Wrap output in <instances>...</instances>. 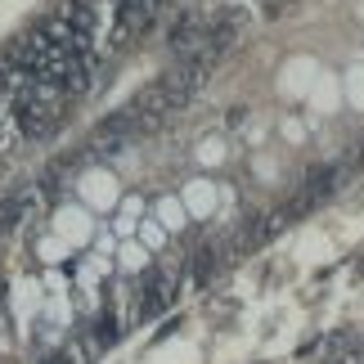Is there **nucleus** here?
Here are the masks:
<instances>
[{
  "label": "nucleus",
  "instance_id": "5",
  "mask_svg": "<svg viewBox=\"0 0 364 364\" xmlns=\"http://www.w3.org/2000/svg\"><path fill=\"white\" fill-rule=\"evenodd\" d=\"M41 364H73V355H50V360H41Z\"/></svg>",
  "mask_w": 364,
  "mask_h": 364
},
{
  "label": "nucleus",
  "instance_id": "2",
  "mask_svg": "<svg viewBox=\"0 0 364 364\" xmlns=\"http://www.w3.org/2000/svg\"><path fill=\"white\" fill-rule=\"evenodd\" d=\"M171 297H176V279L166 274V270H149V279H144V297H139V315L153 319L158 311H166V306H171Z\"/></svg>",
  "mask_w": 364,
  "mask_h": 364
},
{
  "label": "nucleus",
  "instance_id": "3",
  "mask_svg": "<svg viewBox=\"0 0 364 364\" xmlns=\"http://www.w3.org/2000/svg\"><path fill=\"white\" fill-rule=\"evenodd\" d=\"M23 216H27V193H9V198H0V234L14 230Z\"/></svg>",
  "mask_w": 364,
  "mask_h": 364
},
{
  "label": "nucleus",
  "instance_id": "1",
  "mask_svg": "<svg viewBox=\"0 0 364 364\" xmlns=\"http://www.w3.org/2000/svg\"><path fill=\"white\" fill-rule=\"evenodd\" d=\"M153 18H158V0H122L113 23V46H131Z\"/></svg>",
  "mask_w": 364,
  "mask_h": 364
},
{
  "label": "nucleus",
  "instance_id": "4",
  "mask_svg": "<svg viewBox=\"0 0 364 364\" xmlns=\"http://www.w3.org/2000/svg\"><path fill=\"white\" fill-rule=\"evenodd\" d=\"M220 261H225V257H220L216 247H203V252H198V261H193V279H198V284H207V279L216 274V265H220Z\"/></svg>",
  "mask_w": 364,
  "mask_h": 364
}]
</instances>
